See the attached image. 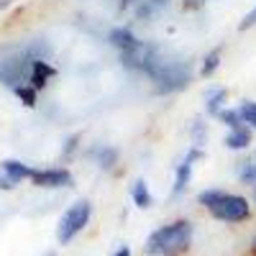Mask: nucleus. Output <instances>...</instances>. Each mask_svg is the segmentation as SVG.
<instances>
[{"instance_id":"423d86ee","label":"nucleus","mask_w":256,"mask_h":256,"mask_svg":"<svg viewBox=\"0 0 256 256\" xmlns=\"http://www.w3.org/2000/svg\"><path fill=\"white\" fill-rule=\"evenodd\" d=\"M195 159H200V152H198V148H192V152L182 159V164L177 166V172H174V195H182V192L187 190L190 177H192V164H195Z\"/></svg>"},{"instance_id":"9b49d317","label":"nucleus","mask_w":256,"mask_h":256,"mask_svg":"<svg viewBox=\"0 0 256 256\" xmlns=\"http://www.w3.org/2000/svg\"><path fill=\"white\" fill-rule=\"evenodd\" d=\"M248 144H251V131H248L246 126L230 128V134L226 136V146L228 148H236V152H238V148H246Z\"/></svg>"},{"instance_id":"f3484780","label":"nucleus","mask_w":256,"mask_h":256,"mask_svg":"<svg viewBox=\"0 0 256 256\" xmlns=\"http://www.w3.org/2000/svg\"><path fill=\"white\" fill-rule=\"evenodd\" d=\"M218 118H220L228 128H238V126H244V118H241L238 110H220Z\"/></svg>"},{"instance_id":"f03ea898","label":"nucleus","mask_w":256,"mask_h":256,"mask_svg":"<svg viewBox=\"0 0 256 256\" xmlns=\"http://www.w3.org/2000/svg\"><path fill=\"white\" fill-rule=\"evenodd\" d=\"M190 244H192V223L177 220V223H169L154 230L148 236L144 251L148 256H180L190 248Z\"/></svg>"},{"instance_id":"39448f33","label":"nucleus","mask_w":256,"mask_h":256,"mask_svg":"<svg viewBox=\"0 0 256 256\" xmlns=\"http://www.w3.org/2000/svg\"><path fill=\"white\" fill-rule=\"evenodd\" d=\"M31 182L36 187L56 190V187H70L72 184V174H70V169H36Z\"/></svg>"},{"instance_id":"2eb2a0df","label":"nucleus","mask_w":256,"mask_h":256,"mask_svg":"<svg viewBox=\"0 0 256 256\" xmlns=\"http://www.w3.org/2000/svg\"><path fill=\"white\" fill-rule=\"evenodd\" d=\"M238 177H241V182H246V184H254V182H256V159H254V162H241Z\"/></svg>"},{"instance_id":"bb28decb","label":"nucleus","mask_w":256,"mask_h":256,"mask_svg":"<svg viewBox=\"0 0 256 256\" xmlns=\"http://www.w3.org/2000/svg\"><path fill=\"white\" fill-rule=\"evenodd\" d=\"M254 198H256V192H254Z\"/></svg>"},{"instance_id":"ddd939ff","label":"nucleus","mask_w":256,"mask_h":256,"mask_svg":"<svg viewBox=\"0 0 256 256\" xmlns=\"http://www.w3.org/2000/svg\"><path fill=\"white\" fill-rule=\"evenodd\" d=\"M131 198H134V202L138 205V208H152V195H148V187H146V182L144 180H136L134 182V190H131Z\"/></svg>"},{"instance_id":"aec40b11","label":"nucleus","mask_w":256,"mask_h":256,"mask_svg":"<svg viewBox=\"0 0 256 256\" xmlns=\"http://www.w3.org/2000/svg\"><path fill=\"white\" fill-rule=\"evenodd\" d=\"M248 26H256V8H254L251 13H246V18L241 20V28H244V31H246Z\"/></svg>"},{"instance_id":"a878e982","label":"nucleus","mask_w":256,"mask_h":256,"mask_svg":"<svg viewBox=\"0 0 256 256\" xmlns=\"http://www.w3.org/2000/svg\"><path fill=\"white\" fill-rule=\"evenodd\" d=\"M44 256H56V254H54V251H49V254H44Z\"/></svg>"},{"instance_id":"4be33fe9","label":"nucleus","mask_w":256,"mask_h":256,"mask_svg":"<svg viewBox=\"0 0 256 256\" xmlns=\"http://www.w3.org/2000/svg\"><path fill=\"white\" fill-rule=\"evenodd\" d=\"M202 0H184V8H200Z\"/></svg>"},{"instance_id":"f257e3e1","label":"nucleus","mask_w":256,"mask_h":256,"mask_svg":"<svg viewBox=\"0 0 256 256\" xmlns=\"http://www.w3.org/2000/svg\"><path fill=\"white\" fill-rule=\"evenodd\" d=\"M144 72L154 80V84L162 92L182 90L192 77V70H190V64L184 59L169 54L159 46H152V54H148V62H146Z\"/></svg>"},{"instance_id":"6e6552de","label":"nucleus","mask_w":256,"mask_h":256,"mask_svg":"<svg viewBox=\"0 0 256 256\" xmlns=\"http://www.w3.org/2000/svg\"><path fill=\"white\" fill-rule=\"evenodd\" d=\"M49 77H54V67L46 62V59H34L31 64V74H28V82H31V88L36 90H44L46 88V82Z\"/></svg>"},{"instance_id":"f8f14e48","label":"nucleus","mask_w":256,"mask_h":256,"mask_svg":"<svg viewBox=\"0 0 256 256\" xmlns=\"http://www.w3.org/2000/svg\"><path fill=\"white\" fill-rule=\"evenodd\" d=\"M90 156H92L102 169H110V166L116 164V159H118V152H116V148H108V146H98V148H92V152H90Z\"/></svg>"},{"instance_id":"7ed1b4c3","label":"nucleus","mask_w":256,"mask_h":256,"mask_svg":"<svg viewBox=\"0 0 256 256\" xmlns=\"http://www.w3.org/2000/svg\"><path fill=\"white\" fill-rule=\"evenodd\" d=\"M198 200L223 223H241L251 216V205L246 198L230 195V192H223V190H205L200 192Z\"/></svg>"},{"instance_id":"20e7f679","label":"nucleus","mask_w":256,"mask_h":256,"mask_svg":"<svg viewBox=\"0 0 256 256\" xmlns=\"http://www.w3.org/2000/svg\"><path fill=\"white\" fill-rule=\"evenodd\" d=\"M90 216H92V205L90 200H77L74 205L67 208V212L59 218V226H56V238L62 246H67L77 233L84 230V226L90 223Z\"/></svg>"},{"instance_id":"1a4fd4ad","label":"nucleus","mask_w":256,"mask_h":256,"mask_svg":"<svg viewBox=\"0 0 256 256\" xmlns=\"http://www.w3.org/2000/svg\"><path fill=\"white\" fill-rule=\"evenodd\" d=\"M108 41H110L116 49H120V52H128V49H134V46L138 44V38L134 36V31H131V28H126V26L113 28L110 36H108Z\"/></svg>"},{"instance_id":"5701e85b","label":"nucleus","mask_w":256,"mask_h":256,"mask_svg":"<svg viewBox=\"0 0 256 256\" xmlns=\"http://www.w3.org/2000/svg\"><path fill=\"white\" fill-rule=\"evenodd\" d=\"M113 256H131V248H126V246H123V248H118Z\"/></svg>"},{"instance_id":"b1692460","label":"nucleus","mask_w":256,"mask_h":256,"mask_svg":"<svg viewBox=\"0 0 256 256\" xmlns=\"http://www.w3.org/2000/svg\"><path fill=\"white\" fill-rule=\"evenodd\" d=\"M134 3H138V0H120V10H126L128 6H134Z\"/></svg>"},{"instance_id":"9d476101","label":"nucleus","mask_w":256,"mask_h":256,"mask_svg":"<svg viewBox=\"0 0 256 256\" xmlns=\"http://www.w3.org/2000/svg\"><path fill=\"white\" fill-rule=\"evenodd\" d=\"M169 8V0H141L138 3V8H136V18H154V16H159L162 10H166Z\"/></svg>"},{"instance_id":"a211bd4d","label":"nucleus","mask_w":256,"mask_h":256,"mask_svg":"<svg viewBox=\"0 0 256 256\" xmlns=\"http://www.w3.org/2000/svg\"><path fill=\"white\" fill-rule=\"evenodd\" d=\"M238 113H241L244 123H248L254 131H256V102H244L241 108H238Z\"/></svg>"},{"instance_id":"393cba45","label":"nucleus","mask_w":256,"mask_h":256,"mask_svg":"<svg viewBox=\"0 0 256 256\" xmlns=\"http://www.w3.org/2000/svg\"><path fill=\"white\" fill-rule=\"evenodd\" d=\"M8 3H10V0H0V8H6Z\"/></svg>"},{"instance_id":"dca6fc26","label":"nucleus","mask_w":256,"mask_h":256,"mask_svg":"<svg viewBox=\"0 0 256 256\" xmlns=\"http://www.w3.org/2000/svg\"><path fill=\"white\" fill-rule=\"evenodd\" d=\"M16 95L24 100V105H28V108H34V105H36V88H31V84H18Z\"/></svg>"},{"instance_id":"4468645a","label":"nucleus","mask_w":256,"mask_h":256,"mask_svg":"<svg viewBox=\"0 0 256 256\" xmlns=\"http://www.w3.org/2000/svg\"><path fill=\"white\" fill-rule=\"evenodd\" d=\"M226 100V90H212L210 95H208V113L210 116H218L220 113V102Z\"/></svg>"},{"instance_id":"0eeeda50","label":"nucleus","mask_w":256,"mask_h":256,"mask_svg":"<svg viewBox=\"0 0 256 256\" xmlns=\"http://www.w3.org/2000/svg\"><path fill=\"white\" fill-rule=\"evenodd\" d=\"M0 172H3L13 184H18V182H24V180H31L34 177V172L36 169H31L28 164H24V162H16V159H6L3 164H0Z\"/></svg>"},{"instance_id":"6ab92c4d","label":"nucleus","mask_w":256,"mask_h":256,"mask_svg":"<svg viewBox=\"0 0 256 256\" xmlns=\"http://www.w3.org/2000/svg\"><path fill=\"white\" fill-rule=\"evenodd\" d=\"M218 59H220V52H218V49L212 52V54H208V56H205V64H202V77H210L212 72L218 70Z\"/></svg>"},{"instance_id":"412c9836","label":"nucleus","mask_w":256,"mask_h":256,"mask_svg":"<svg viewBox=\"0 0 256 256\" xmlns=\"http://www.w3.org/2000/svg\"><path fill=\"white\" fill-rule=\"evenodd\" d=\"M13 187H16V184H13V182H10V180L3 174V172H0V190H13Z\"/></svg>"}]
</instances>
